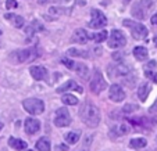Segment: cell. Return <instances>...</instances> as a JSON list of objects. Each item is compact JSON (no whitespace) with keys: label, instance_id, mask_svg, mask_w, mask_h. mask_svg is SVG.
I'll use <instances>...</instances> for the list:
<instances>
[{"label":"cell","instance_id":"1","mask_svg":"<svg viewBox=\"0 0 157 151\" xmlns=\"http://www.w3.org/2000/svg\"><path fill=\"white\" fill-rule=\"evenodd\" d=\"M79 116L82 119V122L89 127H96L100 122V111L93 103H85L81 105L79 108Z\"/></svg>","mask_w":157,"mask_h":151},{"label":"cell","instance_id":"2","mask_svg":"<svg viewBox=\"0 0 157 151\" xmlns=\"http://www.w3.org/2000/svg\"><path fill=\"white\" fill-rule=\"evenodd\" d=\"M39 57V50L36 47H28L24 50H17L14 54H11V58L14 60L15 64L18 62H28Z\"/></svg>","mask_w":157,"mask_h":151},{"label":"cell","instance_id":"3","mask_svg":"<svg viewBox=\"0 0 157 151\" xmlns=\"http://www.w3.org/2000/svg\"><path fill=\"white\" fill-rule=\"evenodd\" d=\"M151 7H153V2L151 0H139L138 3L133 4L132 15L135 18H138V20H145Z\"/></svg>","mask_w":157,"mask_h":151},{"label":"cell","instance_id":"4","mask_svg":"<svg viewBox=\"0 0 157 151\" xmlns=\"http://www.w3.org/2000/svg\"><path fill=\"white\" fill-rule=\"evenodd\" d=\"M122 25L124 27H128L131 28V33H132L133 39L136 40H140V39L146 38L147 36V28L145 25L139 24V22H135V21H131V20H124L122 21Z\"/></svg>","mask_w":157,"mask_h":151},{"label":"cell","instance_id":"5","mask_svg":"<svg viewBox=\"0 0 157 151\" xmlns=\"http://www.w3.org/2000/svg\"><path fill=\"white\" fill-rule=\"evenodd\" d=\"M22 107L27 112L32 114V115H39L44 111V103L39 98H27L22 101Z\"/></svg>","mask_w":157,"mask_h":151},{"label":"cell","instance_id":"6","mask_svg":"<svg viewBox=\"0 0 157 151\" xmlns=\"http://www.w3.org/2000/svg\"><path fill=\"white\" fill-rule=\"evenodd\" d=\"M106 87H107V83H106V80H104L101 72L99 71V69H95L93 75H92V79H90V90H92L95 94H99V93H101Z\"/></svg>","mask_w":157,"mask_h":151},{"label":"cell","instance_id":"7","mask_svg":"<svg viewBox=\"0 0 157 151\" xmlns=\"http://www.w3.org/2000/svg\"><path fill=\"white\" fill-rule=\"evenodd\" d=\"M90 14H92V18L89 21V28H92V29H99V28L106 27L107 18L100 10L93 9L92 11H90Z\"/></svg>","mask_w":157,"mask_h":151},{"label":"cell","instance_id":"8","mask_svg":"<svg viewBox=\"0 0 157 151\" xmlns=\"http://www.w3.org/2000/svg\"><path fill=\"white\" fill-rule=\"evenodd\" d=\"M71 123V115H70L67 107H61L56 111V116H54V125L57 127H64L68 126Z\"/></svg>","mask_w":157,"mask_h":151},{"label":"cell","instance_id":"9","mask_svg":"<svg viewBox=\"0 0 157 151\" xmlns=\"http://www.w3.org/2000/svg\"><path fill=\"white\" fill-rule=\"evenodd\" d=\"M127 43V38L125 35L118 29L111 31L110 33V39H109V47L110 49H120L122 46H125Z\"/></svg>","mask_w":157,"mask_h":151},{"label":"cell","instance_id":"10","mask_svg":"<svg viewBox=\"0 0 157 151\" xmlns=\"http://www.w3.org/2000/svg\"><path fill=\"white\" fill-rule=\"evenodd\" d=\"M109 98L114 103H120L125 98V92L118 83H114V85L110 86V92H109Z\"/></svg>","mask_w":157,"mask_h":151},{"label":"cell","instance_id":"11","mask_svg":"<svg viewBox=\"0 0 157 151\" xmlns=\"http://www.w3.org/2000/svg\"><path fill=\"white\" fill-rule=\"evenodd\" d=\"M131 72V68L129 67H127L125 64H122V62H118L117 65H110L109 67V75H110V78L113 76V78H116V76H124V75H128Z\"/></svg>","mask_w":157,"mask_h":151},{"label":"cell","instance_id":"12","mask_svg":"<svg viewBox=\"0 0 157 151\" xmlns=\"http://www.w3.org/2000/svg\"><path fill=\"white\" fill-rule=\"evenodd\" d=\"M89 40V33L85 29H75L74 33L71 36V42L72 43H78V45H86Z\"/></svg>","mask_w":157,"mask_h":151},{"label":"cell","instance_id":"13","mask_svg":"<svg viewBox=\"0 0 157 151\" xmlns=\"http://www.w3.org/2000/svg\"><path fill=\"white\" fill-rule=\"evenodd\" d=\"M24 127L28 134H35L40 131V122L35 118H28V119H25Z\"/></svg>","mask_w":157,"mask_h":151},{"label":"cell","instance_id":"14","mask_svg":"<svg viewBox=\"0 0 157 151\" xmlns=\"http://www.w3.org/2000/svg\"><path fill=\"white\" fill-rule=\"evenodd\" d=\"M68 90H75V92H78V93L83 92L82 87H81L75 80H67V82L63 83L60 87H57V93H65V92H68Z\"/></svg>","mask_w":157,"mask_h":151},{"label":"cell","instance_id":"15","mask_svg":"<svg viewBox=\"0 0 157 151\" xmlns=\"http://www.w3.org/2000/svg\"><path fill=\"white\" fill-rule=\"evenodd\" d=\"M29 72L32 75V78L35 80H42L44 78L48 76V69L44 67H40V65H33L29 68Z\"/></svg>","mask_w":157,"mask_h":151},{"label":"cell","instance_id":"16","mask_svg":"<svg viewBox=\"0 0 157 151\" xmlns=\"http://www.w3.org/2000/svg\"><path fill=\"white\" fill-rule=\"evenodd\" d=\"M74 69H75V72H77L78 76H81L82 79H85V80L89 79V69H88V67H86L85 64L78 62V64H75Z\"/></svg>","mask_w":157,"mask_h":151},{"label":"cell","instance_id":"17","mask_svg":"<svg viewBox=\"0 0 157 151\" xmlns=\"http://www.w3.org/2000/svg\"><path fill=\"white\" fill-rule=\"evenodd\" d=\"M9 145L10 147H13L14 150H17V151H22V150L27 148V143H25L24 140L15 139V137H10L9 139Z\"/></svg>","mask_w":157,"mask_h":151},{"label":"cell","instance_id":"18","mask_svg":"<svg viewBox=\"0 0 157 151\" xmlns=\"http://www.w3.org/2000/svg\"><path fill=\"white\" fill-rule=\"evenodd\" d=\"M4 18L11 21L13 25H14L15 28H22V25H24V22H25L24 18L21 17V15H17V14H6Z\"/></svg>","mask_w":157,"mask_h":151},{"label":"cell","instance_id":"19","mask_svg":"<svg viewBox=\"0 0 157 151\" xmlns=\"http://www.w3.org/2000/svg\"><path fill=\"white\" fill-rule=\"evenodd\" d=\"M151 87L149 83H143V85L139 86V89H138V97H139L140 101H145L146 98H147L149 93H150Z\"/></svg>","mask_w":157,"mask_h":151},{"label":"cell","instance_id":"20","mask_svg":"<svg viewBox=\"0 0 157 151\" xmlns=\"http://www.w3.org/2000/svg\"><path fill=\"white\" fill-rule=\"evenodd\" d=\"M133 56H135L136 60H139V61H145L147 58V50L143 46H136V47L133 49Z\"/></svg>","mask_w":157,"mask_h":151},{"label":"cell","instance_id":"21","mask_svg":"<svg viewBox=\"0 0 157 151\" xmlns=\"http://www.w3.org/2000/svg\"><path fill=\"white\" fill-rule=\"evenodd\" d=\"M36 150L38 151H50V142H49L48 139H44V137L39 139L38 142H36Z\"/></svg>","mask_w":157,"mask_h":151},{"label":"cell","instance_id":"22","mask_svg":"<svg viewBox=\"0 0 157 151\" xmlns=\"http://www.w3.org/2000/svg\"><path fill=\"white\" fill-rule=\"evenodd\" d=\"M79 137H81V132H68L64 136V139L68 144H75V143H78Z\"/></svg>","mask_w":157,"mask_h":151},{"label":"cell","instance_id":"23","mask_svg":"<svg viewBox=\"0 0 157 151\" xmlns=\"http://www.w3.org/2000/svg\"><path fill=\"white\" fill-rule=\"evenodd\" d=\"M61 101L65 104V105H77L78 104V98L72 94H67V93L61 97Z\"/></svg>","mask_w":157,"mask_h":151},{"label":"cell","instance_id":"24","mask_svg":"<svg viewBox=\"0 0 157 151\" xmlns=\"http://www.w3.org/2000/svg\"><path fill=\"white\" fill-rule=\"evenodd\" d=\"M146 144H147V142H146L145 139H142V137H138V139H132L129 142V145L132 148H143L146 147Z\"/></svg>","mask_w":157,"mask_h":151},{"label":"cell","instance_id":"25","mask_svg":"<svg viewBox=\"0 0 157 151\" xmlns=\"http://www.w3.org/2000/svg\"><path fill=\"white\" fill-rule=\"evenodd\" d=\"M89 39L95 40L96 43H101L103 40H106V39H107V32H106V31H101V32L93 33V35H89Z\"/></svg>","mask_w":157,"mask_h":151},{"label":"cell","instance_id":"26","mask_svg":"<svg viewBox=\"0 0 157 151\" xmlns=\"http://www.w3.org/2000/svg\"><path fill=\"white\" fill-rule=\"evenodd\" d=\"M36 31H43V25H42L39 21H32L31 25L27 28V32L32 33V32H36Z\"/></svg>","mask_w":157,"mask_h":151},{"label":"cell","instance_id":"27","mask_svg":"<svg viewBox=\"0 0 157 151\" xmlns=\"http://www.w3.org/2000/svg\"><path fill=\"white\" fill-rule=\"evenodd\" d=\"M67 54L71 57H88L89 54L85 53V50H78V49H68Z\"/></svg>","mask_w":157,"mask_h":151},{"label":"cell","instance_id":"28","mask_svg":"<svg viewBox=\"0 0 157 151\" xmlns=\"http://www.w3.org/2000/svg\"><path fill=\"white\" fill-rule=\"evenodd\" d=\"M61 62H63V65H65L67 68H70V69H72V68L75 67L74 61H71V60H68V58H63Z\"/></svg>","mask_w":157,"mask_h":151},{"label":"cell","instance_id":"29","mask_svg":"<svg viewBox=\"0 0 157 151\" xmlns=\"http://www.w3.org/2000/svg\"><path fill=\"white\" fill-rule=\"evenodd\" d=\"M146 76L150 78L151 80H153L154 83H157V72H153V71H145Z\"/></svg>","mask_w":157,"mask_h":151},{"label":"cell","instance_id":"30","mask_svg":"<svg viewBox=\"0 0 157 151\" xmlns=\"http://www.w3.org/2000/svg\"><path fill=\"white\" fill-rule=\"evenodd\" d=\"M129 132V126L128 125H120L118 126V133L120 134H127Z\"/></svg>","mask_w":157,"mask_h":151},{"label":"cell","instance_id":"31","mask_svg":"<svg viewBox=\"0 0 157 151\" xmlns=\"http://www.w3.org/2000/svg\"><path fill=\"white\" fill-rule=\"evenodd\" d=\"M50 13L52 14H65V10L64 9H60V7H50Z\"/></svg>","mask_w":157,"mask_h":151},{"label":"cell","instance_id":"32","mask_svg":"<svg viewBox=\"0 0 157 151\" xmlns=\"http://www.w3.org/2000/svg\"><path fill=\"white\" fill-rule=\"evenodd\" d=\"M17 7V0H7L6 2V9L11 10V9H15Z\"/></svg>","mask_w":157,"mask_h":151},{"label":"cell","instance_id":"33","mask_svg":"<svg viewBox=\"0 0 157 151\" xmlns=\"http://www.w3.org/2000/svg\"><path fill=\"white\" fill-rule=\"evenodd\" d=\"M136 110V105H132V104H127L124 108V112H131V111H135Z\"/></svg>","mask_w":157,"mask_h":151},{"label":"cell","instance_id":"34","mask_svg":"<svg viewBox=\"0 0 157 151\" xmlns=\"http://www.w3.org/2000/svg\"><path fill=\"white\" fill-rule=\"evenodd\" d=\"M150 111H151V112H157V98H156V101L153 103V105H151Z\"/></svg>","mask_w":157,"mask_h":151},{"label":"cell","instance_id":"35","mask_svg":"<svg viewBox=\"0 0 157 151\" xmlns=\"http://www.w3.org/2000/svg\"><path fill=\"white\" fill-rule=\"evenodd\" d=\"M150 21H151V24H153V25H156V27H157V13L153 15V17L150 18Z\"/></svg>","mask_w":157,"mask_h":151},{"label":"cell","instance_id":"36","mask_svg":"<svg viewBox=\"0 0 157 151\" xmlns=\"http://www.w3.org/2000/svg\"><path fill=\"white\" fill-rule=\"evenodd\" d=\"M157 62L156 61H149V67H156Z\"/></svg>","mask_w":157,"mask_h":151},{"label":"cell","instance_id":"37","mask_svg":"<svg viewBox=\"0 0 157 151\" xmlns=\"http://www.w3.org/2000/svg\"><path fill=\"white\" fill-rule=\"evenodd\" d=\"M153 42H154V45H156V47H157V36L153 39Z\"/></svg>","mask_w":157,"mask_h":151},{"label":"cell","instance_id":"38","mask_svg":"<svg viewBox=\"0 0 157 151\" xmlns=\"http://www.w3.org/2000/svg\"><path fill=\"white\" fill-rule=\"evenodd\" d=\"M46 2H48V0H39V3H40V4H43V3H46Z\"/></svg>","mask_w":157,"mask_h":151},{"label":"cell","instance_id":"39","mask_svg":"<svg viewBox=\"0 0 157 151\" xmlns=\"http://www.w3.org/2000/svg\"><path fill=\"white\" fill-rule=\"evenodd\" d=\"M3 129V122H0V131Z\"/></svg>","mask_w":157,"mask_h":151},{"label":"cell","instance_id":"40","mask_svg":"<svg viewBox=\"0 0 157 151\" xmlns=\"http://www.w3.org/2000/svg\"><path fill=\"white\" fill-rule=\"evenodd\" d=\"M0 35H2V31H0Z\"/></svg>","mask_w":157,"mask_h":151},{"label":"cell","instance_id":"41","mask_svg":"<svg viewBox=\"0 0 157 151\" xmlns=\"http://www.w3.org/2000/svg\"><path fill=\"white\" fill-rule=\"evenodd\" d=\"M28 151H31V150H28Z\"/></svg>","mask_w":157,"mask_h":151},{"label":"cell","instance_id":"42","mask_svg":"<svg viewBox=\"0 0 157 151\" xmlns=\"http://www.w3.org/2000/svg\"><path fill=\"white\" fill-rule=\"evenodd\" d=\"M127 2H128V0H127Z\"/></svg>","mask_w":157,"mask_h":151}]
</instances>
